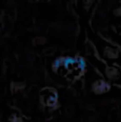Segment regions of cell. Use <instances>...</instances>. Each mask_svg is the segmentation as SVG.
Listing matches in <instances>:
<instances>
[]
</instances>
